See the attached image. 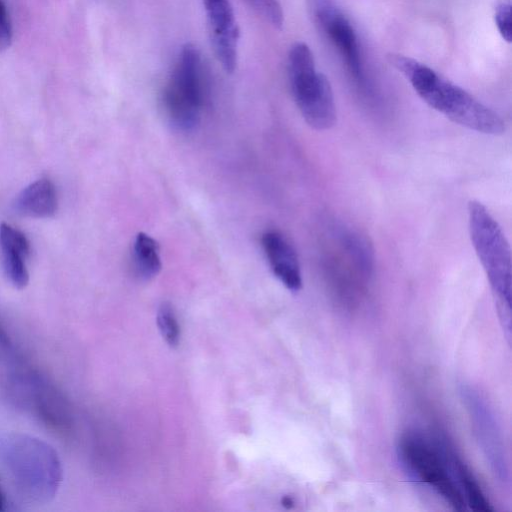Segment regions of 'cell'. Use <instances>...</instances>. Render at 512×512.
<instances>
[{"label":"cell","instance_id":"cell-7","mask_svg":"<svg viewBox=\"0 0 512 512\" xmlns=\"http://www.w3.org/2000/svg\"><path fill=\"white\" fill-rule=\"evenodd\" d=\"M308 3L313 21L337 48L357 87L367 93L359 42L349 19L333 0H308Z\"/></svg>","mask_w":512,"mask_h":512},{"label":"cell","instance_id":"cell-9","mask_svg":"<svg viewBox=\"0 0 512 512\" xmlns=\"http://www.w3.org/2000/svg\"><path fill=\"white\" fill-rule=\"evenodd\" d=\"M211 47L227 73L237 66L239 28L230 0H201Z\"/></svg>","mask_w":512,"mask_h":512},{"label":"cell","instance_id":"cell-18","mask_svg":"<svg viewBox=\"0 0 512 512\" xmlns=\"http://www.w3.org/2000/svg\"><path fill=\"white\" fill-rule=\"evenodd\" d=\"M12 41V26L4 0H0V51L7 49Z\"/></svg>","mask_w":512,"mask_h":512},{"label":"cell","instance_id":"cell-1","mask_svg":"<svg viewBox=\"0 0 512 512\" xmlns=\"http://www.w3.org/2000/svg\"><path fill=\"white\" fill-rule=\"evenodd\" d=\"M387 59L427 105L452 122L487 135L505 132L499 114L430 67L402 54L390 53Z\"/></svg>","mask_w":512,"mask_h":512},{"label":"cell","instance_id":"cell-2","mask_svg":"<svg viewBox=\"0 0 512 512\" xmlns=\"http://www.w3.org/2000/svg\"><path fill=\"white\" fill-rule=\"evenodd\" d=\"M0 467L16 492L36 504L51 501L62 481L57 452L45 441L27 434L0 435Z\"/></svg>","mask_w":512,"mask_h":512},{"label":"cell","instance_id":"cell-3","mask_svg":"<svg viewBox=\"0 0 512 512\" xmlns=\"http://www.w3.org/2000/svg\"><path fill=\"white\" fill-rule=\"evenodd\" d=\"M397 451L400 461L412 477L432 488L453 509H466L455 473L457 457L446 444L418 432H407L401 436Z\"/></svg>","mask_w":512,"mask_h":512},{"label":"cell","instance_id":"cell-11","mask_svg":"<svg viewBox=\"0 0 512 512\" xmlns=\"http://www.w3.org/2000/svg\"><path fill=\"white\" fill-rule=\"evenodd\" d=\"M30 252L29 241L18 229L7 223L0 225V254L4 274L17 289L29 282L26 259Z\"/></svg>","mask_w":512,"mask_h":512},{"label":"cell","instance_id":"cell-16","mask_svg":"<svg viewBox=\"0 0 512 512\" xmlns=\"http://www.w3.org/2000/svg\"><path fill=\"white\" fill-rule=\"evenodd\" d=\"M247 4L266 22L276 29H281L284 14L278 0H245Z\"/></svg>","mask_w":512,"mask_h":512},{"label":"cell","instance_id":"cell-14","mask_svg":"<svg viewBox=\"0 0 512 512\" xmlns=\"http://www.w3.org/2000/svg\"><path fill=\"white\" fill-rule=\"evenodd\" d=\"M456 478L462 490L466 506H469L474 511H493L491 503L483 493L473 474L459 459L456 463Z\"/></svg>","mask_w":512,"mask_h":512},{"label":"cell","instance_id":"cell-4","mask_svg":"<svg viewBox=\"0 0 512 512\" xmlns=\"http://www.w3.org/2000/svg\"><path fill=\"white\" fill-rule=\"evenodd\" d=\"M468 224L472 246L502 309L510 310L511 248L499 223L479 201L468 204Z\"/></svg>","mask_w":512,"mask_h":512},{"label":"cell","instance_id":"cell-17","mask_svg":"<svg viewBox=\"0 0 512 512\" xmlns=\"http://www.w3.org/2000/svg\"><path fill=\"white\" fill-rule=\"evenodd\" d=\"M494 19L502 38L511 42V0H497L494 7Z\"/></svg>","mask_w":512,"mask_h":512},{"label":"cell","instance_id":"cell-19","mask_svg":"<svg viewBox=\"0 0 512 512\" xmlns=\"http://www.w3.org/2000/svg\"><path fill=\"white\" fill-rule=\"evenodd\" d=\"M13 503L10 497L7 495L5 487L3 486L0 479V511L14 510Z\"/></svg>","mask_w":512,"mask_h":512},{"label":"cell","instance_id":"cell-6","mask_svg":"<svg viewBox=\"0 0 512 512\" xmlns=\"http://www.w3.org/2000/svg\"><path fill=\"white\" fill-rule=\"evenodd\" d=\"M203 77L200 51L186 43L161 94L164 114L174 128L187 132L199 124L204 101Z\"/></svg>","mask_w":512,"mask_h":512},{"label":"cell","instance_id":"cell-10","mask_svg":"<svg viewBox=\"0 0 512 512\" xmlns=\"http://www.w3.org/2000/svg\"><path fill=\"white\" fill-rule=\"evenodd\" d=\"M261 243L273 274L290 291H299L302 277L298 257L291 243L275 230L266 231Z\"/></svg>","mask_w":512,"mask_h":512},{"label":"cell","instance_id":"cell-20","mask_svg":"<svg viewBox=\"0 0 512 512\" xmlns=\"http://www.w3.org/2000/svg\"><path fill=\"white\" fill-rule=\"evenodd\" d=\"M283 505L286 506V507H291L293 502L292 500L289 498V497H285L283 498V501H282Z\"/></svg>","mask_w":512,"mask_h":512},{"label":"cell","instance_id":"cell-13","mask_svg":"<svg viewBox=\"0 0 512 512\" xmlns=\"http://www.w3.org/2000/svg\"><path fill=\"white\" fill-rule=\"evenodd\" d=\"M132 265L137 276L144 280L155 277L161 270L159 244L144 232H139L134 239Z\"/></svg>","mask_w":512,"mask_h":512},{"label":"cell","instance_id":"cell-12","mask_svg":"<svg viewBox=\"0 0 512 512\" xmlns=\"http://www.w3.org/2000/svg\"><path fill=\"white\" fill-rule=\"evenodd\" d=\"M57 206L55 186L46 178L27 185L14 202V209L18 214L31 218H50L56 213Z\"/></svg>","mask_w":512,"mask_h":512},{"label":"cell","instance_id":"cell-8","mask_svg":"<svg viewBox=\"0 0 512 512\" xmlns=\"http://www.w3.org/2000/svg\"><path fill=\"white\" fill-rule=\"evenodd\" d=\"M461 393L472 420L477 440L493 473L502 481L506 480L508 470L505 448L492 410L473 389L463 387Z\"/></svg>","mask_w":512,"mask_h":512},{"label":"cell","instance_id":"cell-15","mask_svg":"<svg viewBox=\"0 0 512 512\" xmlns=\"http://www.w3.org/2000/svg\"><path fill=\"white\" fill-rule=\"evenodd\" d=\"M157 324L159 330L171 347H176L180 340V327L172 307L163 303L157 312Z\"/></svg>","mask_w":512,"mask_h":512},{"label":"cell","instance_id":"cell-5","mask_svg":"<svg viewBox=\"0 0 512 512\" xmlns=\"http://www.w3.org/2000/svg\"><path fill=\"white\" fill-rule=\"evenodd\" d=\"M287 67L291 92L305 122L318 131L332 128L337 118L333 91L326 76L316 70L305 43L292 45Z\"/></svg>","mask_w":512,"mask_h":512}]
</instances>
